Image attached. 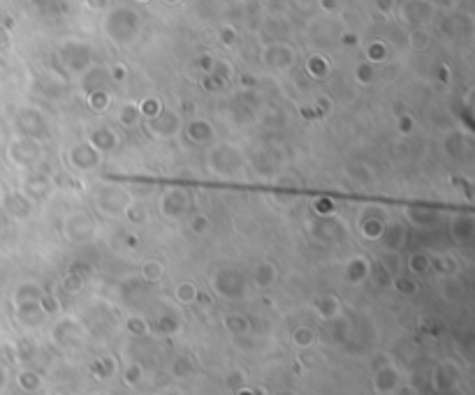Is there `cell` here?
<instances>
[{"label": "cell", "mask_w": 475, "mask_h": 395, "mask_svg": "<svg viewBox=\"0 0 475 395\" xmlns=\"http://www.w3.org/2000/svg\"><path fill=\"white\" fill-rule=\"evenodd\" d=\"M132 201L128 190L121 185H100L93 192V206L98 208V213L107 215V218H118L123 215L125 206Z\"/></svg>", "instance_id": "obj_1"}, {"label": "cell", "mask_w": 475, "mask_h": 395, "mask_svg": "<svg viewBox=\"0 0 475 395\" xmlns=\"http://www.w3.org/2000/svg\"><path fill=\"white\" fill-rule=\"evenodd\" d=\"M246 286H249V280L242 271L237 269H218L211 278V289L216 291L220 298H227V301H239L246 294Z\"/></svg>", "instance_id": "obj_2"}, {"label": "cell", "mask_w": 475, "mask_h": 395, "mask_svg": "<svg viewBox=\"0 0 475 395\" xmlns=\"http://www.w3.org/2000/svg\"><path fill=\"white\" fill-rule=\"evenodd\" d=\"M209 167L218 176H234L244 167V157L239 155V150L234 146L218 144L209 153Z\"/></svg>", "instance_id": "obj_3"}, {"label": "cell", "mask_w": 475, "mask_h": 395, "mask_svg": "<svg viewBox=\"0 0 475 395\" xmlns=\"http://www.w3.org/2000/svg\"><path fill=\"white\" fill-rule=\"evenodd\" d=\"M65 238L70 243H88V240L95 238V232H98V225L84 210H77V213L67 215L65 218Z\"/></svg>", "instance_id": "obj_4"}, {"label": "cell", "mask_w": 475, "mask_h": 395, "mask_svg": "<svg viewBox=\"0 0 475 395\" xmlns=\"http://www.w3.org/2000/svg\"><path fill=\"white\" fill-rule=\"evenodd\" d=\"M65 160L72 169L77 171H93L100 167V160H103V153H98L93 148L91 144L86 142H79V144H72L70 148L65 150Z\"/></svg>", "instance_id": "obj_5"}, {"label": "cell", "mask_w": 475, "mask_h": 395, "mask_svg": "<svg viewBox=\"0 0 475 395\" xmlns=\"http://www.w3.org/2000/svg\"><path fill=\"white\" fill-rule=\"evenodd\" d=\"M10 160L19 167H33L42 160V146L33 137H19L10 144Z\"/></svg>", "instance_id": "obj_6"}, {"label": "cell", "mask_w": 475, "mask_h": 395, "mask_svg": "<svg viewBox=\"0 0 475 395\" xmlns=\"http://www.w3.org/2000/svg\"><path fill=\"white\" fill-rule=\"evenodd\" d=\"M190 208L188 192L183 188H169L165 190L160 196V213L167 220H179L181 215H186Z\"/></svg>", "instance_id": "obj_7"}, {"label": "cell", "mask_w": 475, "mask_h": 395, "mask_svg": "<svg viewBox=\"0 0 475 395\" xmlns=\"http://www.w3.org/2000/svg\"><path fill=\"white\" fill-rule=\"evenodd\" d=\"M385 210L378 206L366 208L359 218V234H362L364 240H380V236L385 232Z\"/></svg>", "instance_id": "obj_8"}, {"label": "cell", "mask_w": 475, "mask_h": 395, "mask_svg": "<svg viewBox=\"0 0 475 395\" xmlns=\"http://www.w3.org/2000/svg\"><path fill=\"white\" fill-rule=\"evenodd\" d=\"M54 340L61 347H79L81 340H84V330H81L79 321L67 317V319H61L54 326Z\"/></svg>", "instance_id": "obj_9"}, {"label": "cell", "mask_w": 475, "mask_h": 395, "mask_svg": "<svg viewBox=\"0 0 475 395\" xmlns=\"http://www.w3.org/2000/svg\"><path fill=\"white\" fill-rule=\"evenodd\" d=\"M149 130L154 132L156 137H160V139L176 137V135H179V130H181V118H179V113L162 109L156 118L149 120Z\"/></svg>", "instance_id": "obj_10"}, {"label": "cell", "mask_w": 475, "mask_h": 395, "mask_svg": "<svg viewBox=\"0 0 475 395\" xmlns=\"http://www.w3.org/2000/svg\"><path fill=\"white\" fill-rule=\"evenodd\" d=\"M401 386V374L394 365H383L373 374V391L378 395H392Z\"/></svg>", "instance_id": "obj_11"}, {"label": "cell", "mask_w": 475, "mask_h": 395, "mask_svg": "<svg viewBox=\"0 0 475 395\" xmlns=\"http://www.w3.org/2000/svg\"><path fill=\"white\" fill-rule=\"evenodd\" d=\"M118 142H121V139H118L116 130L105 127V125L93 127V130L86 135V144H91L98 153H112L118 146Z\"/></svg>", "instance_id": "obj_12"}, {"label": "cell", "mask_w": 475, "mask_h": 395, "mask_svg": "<svg viewBox=\"0 0 475 395\" xmlns=\"http://www.w3.org/2000/svg\"><path fill=\"white\" fill-rule=\"evenodd\" d=\"M278 280V269L274 261H257L255 266H253V273H251V282L255 289H271V286L276 284Z\"/></svg>", "instance_id": "obj_13"}, {"label": "cell", "mask_w": 475, "mask_h": 395, "mask_svg": "<svg viewBox=\"0 0 475 395\" xmlns=\"http://www.w3.org/2000/svg\"><path fill=\"white\" fill-rule=\"evenodd\" d=\"M49 192H52V178L47 174H42V171L30 174L26 178V183H23V194H26L30 201H42Z\"/></svg>", "instance_id": "obj_14"}, {"label": "cell", "mask_w": 475, "mask_h": 395, "mask_svg": "<svg viewBox=\"0 0 475 395\" xmlns=\"http://www.w3.org/2000/svg\"><path fill=\"white\" fill-rule=\"evenodd\" d=\"M371 269L373 266L366 257H350L344 266V278H346V282L359 284L371 278Z\"/></svg>", "instance_id": "obj_15"}, {"label": "cell", "mask_w": 475, "mask_h": 395, "mask_svg": "<svg viewBox=\"0 0 475 395\" xmlns=\"http://www.w3.org/2000/svg\"><path fill=\"white\" fill-rule=\"evenodd\" d=\"M186 135L193 144H200V146H207V144H213L216 142V130H213V125L209 123L204 118H195L190 120L188 127H186Z\"/></svg>", "instance_id": "obj_16"}, {"label": "cell", "mask_w": 475, "mask_h": 395, "mask_svg": "<svg viewBox=\"0 0 475 395\" xmlns=\"http://www.w3.org/2000/svg\"><path fill=\"white\" fill-rule=\"evenodd\" d=\"M3 203H5V208H8V213L12 215V218H17V220L28 218L30 210H33V201H30L23 192L8 194V196L3 199Z\"/></svg>", "instance_id": "obj_17"}, {"label": "cell", "mask_w": 475, "mask_h": 395, "mask_svg": "<svg viewBox=\"0 0 475 395\" xmlns=\"http://www.w3.org/2000/svg\"><path fill=\"white\" fill-rule=\"evenodd\" d=\"M406 218H408V222H413L415 227H422V229L439 225V213L429 206H408Z\"/></svg>", "instance_id": "obj_18"}, {"label": "cell", "mask_w": 475, "mask_h": 395, "mask_svg": "<svg viewBox=\"0 0 475 395\" xmlns=\"http://www.w3.org/2000/svg\"><path fill=\"white\" fill-rule=\"evenodd\" d=\"M403 238H406V229H403L399 222H392V225H385V232L380 236V243L388 252H399L403 245Z\"/></svg>", "instance_id": "obj_19"}, {"label": "cell", "mask_w": 475, "mask_h": 395, "mask_svg": "<svg viewBox=\"0 0 475 395\" xmlns=\"http://www.w3.org/2000/svg\"><path fill=\"white\" fill-rule=\"evenodd\" d=\"M313 308L315 312L322 317V319H337V317L341 315V301H339V296H334V294H322L318 296L313 301Z\"/></svg>", "instance_id": "obj_20"}, {"label": "cell", "mask_w": 475, "mask_h": 395, "mask_svg": "<svg viewBox=\"0 0 475 395\" xmlns=\"http://www.w3.org/2000/svg\"><path fill=\"white\" fill-rule=\"evenodd\" d=\"M429 261H432V269L439 273L441 278H452V275H459V264L457 259L452 257V254H436V257H432L429 254Z\"/></svg>", "instance_id": "obj_21"}, {"label": "cell", "mask_w": 475, "mask_h": 395, "mask_svg": "<svg viewBox=\"0 0 475 395\" xmlns=\"http://www.w3.org/2000/svg\"><path fill=\"white\" fill-rule=\"evenodd\" d=\"M293 49L290 47H281V44H276V47H271L267 51V56H264V63H267L269 67H276V69H283L288 65H293Z\"/></svg>", "instance_id": "obj_22"}, {"label": "cell", "mask_w": 475, "mask_h": 395, "mask_svg": "<svg viewBox=\"0 0 475 395\" xmlns=\"http://www.w3.org/2000/svg\"><path fill=\"white\" fill-rule=\"evenodd\" d=\"M139 275H142L144 282H149V284H156V282H160L162 275H165V264L160 259H144L142 261V266H139Z\"/></svg>", "instance_id": "obj_23"}, {"label": "cell", "mask_w": 475, "mask_h": 395, "mask_svg": "<svg viewBox=\"0 0 475 395\" xmlns=\"http://www.w3.org/2000/svg\"><path fill=\"white\" fill-rule=\"evenodd\" d=\"M457 368L452 365V363H441L439 368H436V388H441V391H450L454 384H457Z\"/></svg>", "instance_id": "obj_24"}, {"label": "cell", "mask_w": 475, "mask_h": 395, "mask_svg": "<svg viewBox=\"0 0 475 395\" xmlns=\"http://www.w3.org/2000/svg\"><path fill=\"white\" fill-rule=\"evenodd\" d=\"M42 294H44L42 284H37V282H23V284L17 286L14 303L17 305H21V303H35V301H40Z\"/></svg>", "instance_id": "obj_25"}, {"label": "cell", "mask_w": 475, "mask_h": 395, "mask_svg": "<svg viewBox=\"0 0 475 395\" xmlns=\"http://www.w3.org/2000/svg\"><path fill=\"white\" fill-rule=\"evenodd\" d=\"M223 326L232 335H246L251 330V321L244 315H239V312H227L223 317Z\"/></svg>", "instance_id": "obj_26"}, {"label": "cell", "mask_w": 475, "mask_h": 395, "mask_svg": "<svg viewBox=\"0 0 475 395\" xmlns=\"http://www.w3.org/2000/svg\"><path fill=\"white\" fill-rule=\"evenodd\" d=\"M17 384H19L21 391L35 393V391H40V388H42V377L35 370H30V368H23V370L17 374Z\"/></svg>", "instance_id": "obj_27"}, {"label": "cell", "mask_w": 475, "mask_h": 395, "mask_svg": "<svg viewBox=\"0 0 475 395\" xmlns=\"http://www.w3.org/2000/svg\"><path fill=\"white\" fill-rule=\"evenodd\" d=\"M123 218L130 222V225H144V222L149 220V210H147V206H144L142 201H137V199H132L128 206H125V210H123Z\"/></svg>", "instance_id": "obj_28"}, {"label": "cell", "mask_w": 475, "mask_h": 395, "mask_svg": "<svg viewBox=\"0 0 475 395\" xmlns=\"http://www.w3.org/2000/svg\"><path fill=\"white\" fill-rule=\"evenodd\" d=\"M452 238L459 240V243H468V240L473 238V220H471V215H461V218L454 220Z\"/></svg>", "instance_id": "obj_29"}, {"label": "cell", "mask_w": 475, "mask_h": 395, "mask_svg": "<svg viewBox=\"0 0 475 395\" xmlns=\"http://www.w3.org/2000/svg\"><path fill=\"white\" fill-rule=\"evenodd\" d=\"M290 340H293V345L297 349H308V347H313V342H315V330L311 326H297L293 328V333H290Z\"/></svg>", "instance_id": "obj_30"}, {"label": "cell", "mask_w": 475, "mask_h": 395, "mask_svg": "<svg viewBox=\"0 0 475 395\" xmlns=\"http://www.w3.org/2000/svg\"><path fill=\"white\" fill-rule=\"evenodd\" d=\"M198 296H200V289L193 282H188V280L174 286V298H176V303H181V305H193L198 301Z\"/></svg>", "instance_id": "obj_31"}, {"label": "cell", "mask_w": 475, "mask_h": 395, "mask_svg": "<svg viewBox=\"0 0 475 395\" xmlns=\"http://www.w3.org/2000/svg\"><path fill=\"white\" fill-rule=\"evenodd\" d=\"M91 370L98 379H112L114 374H116V361H114L112 356H100V359L93 363Z\"/></svg>", "instance_id": "obj_32"}, {"label": "cell", "mask_w": 475, "mask_h": 395, "mask_svg": "<svg viewBox=\"0 0 475 395\" xmlns=\"http://www.w3.org/2000/svg\"><path fill=\"white\" fill-rule=\"evenodd\" d=\"M118 120H121L123 127H135L142 120V113H139V106L135 102H125V104L118 109Z\"/></svg>", "instance_id": "obj_33"}, {"label": "cell", "mask_w": 475, "mask_h": 395, "mask_svg": "<svg viewBox=\"0 0 475 395\" xmlns=\"http://www.w3.org/2000/svg\"><path fill=\"white\" fill-rule=\"evenodd\" d=\"M408 271L415 273V275H424L427 271H432V261H429V254L427 252H413L406 261Z\"/></svg>", "instance_id": "obj_34"}, {"label": "cell", "mask_w": 475, "mask_h": 395, "mask_svg": "<svg viewBox=\"0 0 475 395\" xmlns=\"http://www.w3.org/2000/svg\"><path fill=\"white\" fill-rule=\"evenodd\" d=\"M190 232L195 236H207L211 232V220L207 213H193L190 215Z\"/></svg>", "instance_id": "obj_35"}, {"label": "cell", "mask_w": 475, "mask_h": 395, "mask_svg": "<svg viewBox=\"0 0 475 395\" xmlns=\"http://www.w3.org/2000/svg\"><path fill=\"white\" fill-rule=\"evenodd\" d=\"M84 284H86V278H81V275H77V273L67 271L65 280H63V291L70 294V296H77L79 291L84 289Z\"/></svg>", "instance_id": "obj_36"}, {"label": "cell", "mask_w": 475, "mask_h": 395, "mask_svg": "<svg viewBox=\"0 0 475 395\" xmlns=\"http://www.w3.org/2000/svg\"><path fill=\"white\" fill-rule=\"evenodd\" d=\"M137 106H139V113H142V118H147V120L156 118L158 113L162 111V102L158 100V98H147V100H142Z\"/></svg>", "instance_id": "obj_37"}, {"label": "cell", "mask_w": 475, "mask_h": 395, "mask_svg": "<svg viewBox=\"0 0 475 395\" xmlns=\"http://www.w3.org/2000/svg\"><path fill=\"white\" fill-rule=\"evenodd\" d=\"M179 319H176V317L172 315V312H165L162 317H158V321H156V328L160 330V333H165V335H172V333H176V330H179Z\"/></svg>", "instance_id": "obj_38"}, {"label": "cell", "mask_w": 475, "mask_h": 395, "mask_svg": "<svg viewBox=\"0 0 475 395\" xmlns=\"http://www.w3.org/2000/svg\"><path fill=\"white\" fill-rule=\"evenodd\" d=\"M408 42H410V49L424 51V49H429V44H432V35H429L424 28H415L413 33H410Z\"/></svg>", "instance_id": "obj_39"}, {"label": "cell", "mask_w": 475, "mask_h": 395, "mask_svg": "<svg viewBox=\"0 0 475 395\" xmlns=\"http://www.w3.org/2000/svg\"><path fill=\"white\" fill-rule=\"evenodd\" d=\"M348 174H350L352 181H357L359 185H369L373 181V174L366 164H350V167H348Z\"/></svg>", "instance_id": "obj_40"}, {"label": "cell", "mask_w": 475, "mask_h": 395, "mask_svg": "<svg viewBox=\"0 0 475 395\" xmlns=\"http://www.w3.org/2000/svg\"><path fill=\"white\" fill-rule=\"evenodd\" d=\"M306 69H308V74L315 76V79H322V76H327L329 72V63L322 58V56H311V60L306 63Z\"/></svg>", "instance_id": "obj_41"}, {"label": "cell", "mask_w": 475, "mask_h": 395, "mask_svg": "<svg viewBox=\"0 0 475 395\" xmlns=\"http://www.w3.org/2000/svg\"><path fill=\"white\" fill-rule=\"evenodd\" d=\"M88 106L93 111H105L109 106V95H107L103 88H95V91L88 95Z\"/></svg>", "instance_id": "obj_42"}, {"label": "cell", "mask_w": 475, "mask_h": 395, "mask_svg": "<svg viewBox=\"0 0 475 395\" xmlns=\"http://www.w3.org/2000/svg\"><path fill=\"white\" fill-rule=\"evenodd\" d=\"M142 374H144V368L139 363H130V365L123 368V381L128 386H137L142 381Z\"/></svg>", "instance_id": "obj_43"}, {"label": "cell", "mask_w": 475, "mask_h": 395, "mask_svg": "<svg viewBox=\"0 0 475 395\" xmlns=\"http://www.w3.org/2000/svg\"><path fill=\"white\" fill-rule=\"evenodd\" d=\"M125 328H128L130 335H137V337H144L149 333V324L142 319V317H128V321H125Z\"/></svg>", "instance_id": "obj_44"}, {"label": "cell", "mask_w": 475, "mask_h": 395, "mask_svg": "<svg viewBox=\"0 0 475 395\" xmlns=\"http://www.w3.org/2000/svg\"><path fill=\"white\" fill-rule=\"evenodd\" d=\"M464 137L461 135H450L447 142H445V153L450 157H461V153H464Z\"/></svg>", "instance_id": "obj_45"}, {"label": "cell", "mask_w": 475, "mask_h": 395, "mask_svg": "<svg viewBox=\"0 0 475 395\" xmlns=\"http://www.w3.org/2000/svg\"><path fill=\"white\" fill-rule=\"evenodd\" d=\"M371 275H373V280H376V284L383 286V289H390L392 282H394V275H392L383 264H380L378 269H371Z\"/></svg>", "instance_id": "obj_46"}, {"label": "cell", "mask_w": 475, "mask_h": 395, "mask_svg": "<svg viewBox=\"0 0 475 395\" xmlns=\"http://www.w3.org/2000/svg\"><path fill=\"white\" fill-rule=\"evenodd\" d=\"M40 308H42L44 315H54V312L61 310V303H59V298L52 294V291H44L42 298H40Z\"/></svg>", "instance_id": "obj_47"}, {"label": "cell", "mask_w": 475, "mask_h": 395, "mask_svg": "<svg viewBox=\"0 0 475 395\" xmlns=\"http://www.w3.org/2000/svg\"><path fill=\"white\" fill-rule=\"evenodd\" d=\"M225 384H227V388H232L234 393H237L239 388H244L246 386L244 370H230V372H227V377H225Z\"/></svg>", "instance_id": "obj_48"}, {"label": "cell", "mask_w": 475, "mask_h": 395, "mask_svg": "<svg viewBox=\"0 0 475 395\" xmlns=\"http://www.w3.org/2000/svg\"><path fill=\"white\" fill-rule=\"evenodd\" d=\"M392 286L401 291V294H415V291H417V284L413 282V280H408L406 275H394V282H392Z\"/></svg>", "instance_id": "obj_49"}, {"label": "cell", "mask_w": 475, "mask_h": 395, "mask_svg": "<svg viewBox=\"0 0 475 395\" xmlns=\"http://www.w3.org/2000/svg\"><path fill=\"white\" fill-rule=\"evenodd\" d=\"M366 56H369V60L380 63V60L388 58V47H385L383 42H373V44H369V51H366Z\"/></svg>", "instance_id": "obj_50"}, {"label": "cell", "mask_w": 475, "mask_h": 395, "mask_svg": "<svg viewBox=\"0 0 475 395\" xmlns=\"http://www.w3.org/2000/svg\"><path fill=\"white\" fill-rule=\"evenodd\" d=\"M357 81L359 84H371L373 81V67L369 65V63H366V65L362 63V65L357 67Z\"/></svg>", "instance_id": "obj_51"}, {"label": "cell", "mask_w": 475, "mask_h": 395, "mask_svg": "<svg viewBox=\"0 0 475 395\" xmlns=\"http://www.w3.org/2000/svg\"><path fill=\"white\" fill-rule=\"evenodd\" d=\"M190 370H193V365L188 363V359H176L174 361V372H176V377H186V374H190Z\"/></svg>", "instance_id": "obj_52"}, {"label": "cell", "mask_w": 475, "mask_h": 395, "mask_svg": "<svg viewBox=\"0 0 475 395\" xmlns=\"http://www.w3.org/2000/svg\"><path fill=\"white\" fill-rule=\"evenodd\" d=\"M399 132H401V135H410V132H413V118H410L408 113H403V116L399 118Z\"/></svg>", "instance_id": "obj_53"}, {"label": "cell", "mask_w": 475, "mask_h": 395, "mask_svg": "<svg viewBox=\"0 0 475 395\" xmlns=\"http://www.w3.org/2000/svg\"><path fill=\"white\" fill-rule=\"evenodd\" d=\"M394 5H397V0H376V8L383 12V14H388V12L394 10Z\"/></svg>", "instance_id": "obj_54"}, {"label": "cell", "mask_w": 475, "mask_h": 395, "mask_svg": "<svg viewBox=\"0 0 475 395\" xmlns=\"http://www.w3.org/2000/svg\"><path fill=\"white\" fill-rule=\"evenodd\" d=\"M394 393H397V395H420V391H417V388H415L413 384H401Z\"/></svg>", "instance_id": "obj_55"}, {"label": "cell", "mask_w": 475, "mask_h": 395, "mask_svg": "<svg viewBox=\"0 0 475 395\" xmlns=\"http://www.w3.org/2000/svg\"><path fill=\"white\" fill-rule=\"evenodd\" d=\"M125 79V65H116L114 67V81H121Z\"/></svg>", "instance_id": "obj_56"}, {"label": "cell", "mask_w": 475, "mask_h": 395, "mask_svg": "<svg viewBox=\"0 0 475 395\" xmlns=\"http://www.w3.org/2000/svg\"><path fill=\"white\" fill-rule=\"evenodd\" d=\"M8 386V368L5 365H0V391Z\"/></svg>", "instance_id": "obj_57"}, {"label": "cell", "mask_w": 475, "mask_h": 395, "mask_svg": "<svg viewBox=\"0 0 475 395\" xmlns=\"http://www.w3.org/2000/svg\"><path fill=\"white\" fill-rule=\"evenodd\" d=\"M334 5H337V0H322V8L327 10H334Z\"/></svg>", "instance_id": "obj_58"}, {"label": "cell", "mask_w": 475, "mask_h": 395, "mask_svg": "<svg viewBox=\"0 0 475 395\" xmlns=\"http://www.w3.org/2000/svg\"><path fill=\"white\" fill-rule=\"evenodd\" d=\"M234 395H255V393H253V391H249V388L244 386V388H239V391L234 393Z\"/></svg>", "instance_id": "obj_59"}, {"label": "cell", "mask_w": 475, "mask_h": 395, "mask_svg": "<svg viewBox=\"0 0 475 395\" xmlns=\"http://www.w3.org/2000/svg\"><path fill=\"white\" fill-rule=\"evenodd\" d=\"M0 232H3V218H0Z\"/></svg>", "instance_id": "obj_60"}, {"label": "cell", "mask_w": 475, "mask_h": 395, "mask_svg": "<svg viewBox=\"0 0 475 395\" xmlns=\"http://www.w3.org/2000/svg\"><path fill=\"white\" fill-rule=\"evenodd\" d=\"M137 3H149V0H137Z\"/></svg>", "instance_id": "obj_61"}, {"label": "cell", "mask_w": 475, "mask_h": 395, "mask_svg": "<svg viewBox=\"0 0 475 395\" xmlns=\"http://www.w3.org/2000/svg\"><path fill=\"white\" fill-rule=\"evenodd\" d=\"M0 201H3V192H0Z\"/></svg>", "instance_id": "obj_62"}, {"label": "cell", "mask_w": 475, "mask_h": 395, "mask_svg": "<svg viewBox=\"0 0 475 395\" xmlns=\"http://www.w3.org/2000/svg\"><path fill=\"white\" fill-rule=\"evenodd\" d=\"M278 395H290V393H278Z\"/></svg>", "instance_id": "obj_63"}]
</instances>
